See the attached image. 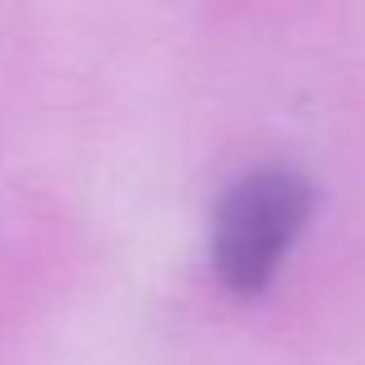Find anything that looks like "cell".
I'll list each match as a JSON object with an SVG mask.
<instances>
[{"instance_id":"6da1fadb","label":"cell","mask_w":365,"mask_h":365,"mask_svg":"<svg viewBox=\"0 0 365 365\" xmlns=\"http://www.w3.org/2000/svg\"><path fill=\"white\" fill-rule=\"evenodd\" d=\"M310 185L287 167L245 171L213 217V268L227 292L255 296L282 273L292 245L310 222Z\"/></svg>"}]
</instances>
